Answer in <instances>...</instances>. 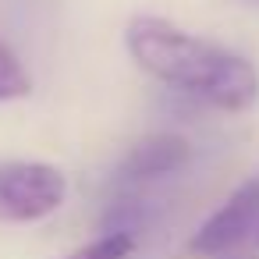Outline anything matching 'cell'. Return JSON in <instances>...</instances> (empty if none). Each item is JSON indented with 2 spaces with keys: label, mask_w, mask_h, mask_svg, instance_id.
I'll return each mask as SVG.
<instances>
[{
  "label": "cell",
  "mask_w": 259,
  "mask_h": 259,
  "mask_svg": "<svg viewBox=\"0 0 259 259\" xmlns=\"http://www.w3.org/2000/svg\"><path fill=\"white\" fill-rule=\"evenodd\" d=\"M255 227H259V174L241 181L224 199V206L192 234L188 248L195 255H224L241 241L255 238Z\"/></svg>",
  "instance_id": "obj_3"
},
{
  "label": "cell",
  "mask_w": 259,
  "mask_h": 259,
  "mask_svg": "<svg viewBox=\"0 0 259 259\" xmlns=\"http://www.w3.org/2000/svg\"><path fill=\"white\" fill-rule=\"evenodd\" d=\"M149 220H153V202H146V199H117L103 213L100 234H132V238H139V231L149 227Z\"/></svg>",
  "instance_id": "obj_5"
},
{
  "label": "cell",
  "mask_w": 259,
  "mask_h": 259,
  "mask_svg": "<svg viewBox=\"0 0 259 259\" xmlns=\"http://www.w3.org/2000/svg\"><path fill=\"white\" fill-rule=\"evenodd\" d=\"M32 93V78L25 71V64L18 61V54L0 39V103H15L25 100Z\"/></svg>",
  "instance_id": "obj_6"
},
{
  "label": "cell",
  "mask_w": 259,
  "mask_h": 259,
  "mask_svg": "<svg viewBox=\"0 0 259 259\" xmlns=\"http://www.w3.org/2000/svg\"><path fill=\"white\" fill-rule=\"evenodd\" d=\"M188 160H192V146L181 135H149L128 149V156L117 167V181L146 185V181L178 174L181 167H188Z\"/></svg>",
  "instance_id": "obj_4"
},
{
  "label": "cell",
  "mask_w": 259,
  "mask_h": 259,
  "mask_svg": "<svg viewBox=\"0 0 259 259\" xmlns=\"http://www.w3.org/2000/svg\"><path fill=\"white\" fill-rule=\"evenodd\" d=\"M245 4H259V0H245Z\"/></svg>",
  "instance_id": "obj_9"
},
{
  "label": "cell",
  "mask_w": 259,
  "mask_h": 259,
  "mask_svg": "<svg viewBox=\"0 0 259 259\" xmlns=\"http://www.w3.org/2000/svg\"><path fill=\"white\" fill-rule=\"evenodd\" d=\"M252 245H255V248H259V227H255V238H252Z\"/></svg>",
  "instance_id": "obj_8"
},
{
  "label": "cell",
  "mask_w": 259,
  "mask_h": 259,
  "mask_svg": "<svg viewBox=\"0 0 259 259\" xmlns=\"http://www.w3.org/2000/svg\"><path fill=\"white\" fill-rule=\"evenodd\" d=\"M68 199V178L54 163L4 160L0 163V224H32L57 213Z\"/></svg>",
  "instance_id": "obj_2"
},
{
  "label": "cell",
  "mask_w": 259,
  "mask_h": 259,
  "mask_svg": "<svg viewBox=\"0 0 259 259\" xmlns=\"http://www.w3.org/2000/svg\"><path fill=\"white\" fill-rule=\"evenodd\" d=\"M135 252V238L132 234H100L89 245L75 248L68 259H128Z\"/></svg>",
  "instance_id": "obj_7"
},
{
  "label": "cell",
  "mask_w": 259,
  "mask_h": 259,
  "mask_svg": "<svg viewBox=\"0 0 259 259\" xmlns=\"http://www.w3.org/2000/svg\"><path fill=\"white\" fill-rule=\"evenodd\" d=\"M124 50L156 82L217 110L245 114L259 103V68L248 57L192 36L167 18L135 15L124 29Z\"/></svg>",
  "instance_id": "obj_1"
}]
</instances>
